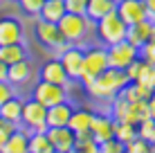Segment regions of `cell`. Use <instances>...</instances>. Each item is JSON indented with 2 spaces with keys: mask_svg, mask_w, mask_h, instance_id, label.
<instances>
[{
  "mask_svg": "<svg viewBox=\"0 0 155 153\" xmlns=\"http://www.w3.org/2000/svg\"><path fill=\"white\" fill-rule=\"evenodd\" d=\"M128 83V77L121 68H106L101 75H97L92 81H88L83 86V90L90 95L92 99H110L113 95H117Z\"/></svg>",
  "mask_w": 155,
  "mask_h": 153,
  "instance_id": "6da1fadb",
  "label": "cell"
},
{
  "mask_svg": "<svg viewBox=\"0 0 155 153\" xmlns=\"http://www.w3.org/2000/svg\"><path fill=\"white\" fill-rule=\"evenodd\" d=\"M58 29H61L63 38L68 41L70 45H85V41L90 38L94 29V23L88 18L85 14H72V12H65L58 20Z\"/></svg>",
  "mask_w": 155,
  "mask_h": 153,
  "instance_id": "7a4b0ae2",
  "label": "cell"
},
{
  "mask_svg": "<svg viewBox=\"0 0 155 153\" xmlns=\"http://www.w3.org/2000/svg\"><path fill=\"white\" fill-rule=\"evenodd\" d=\"M94 36H97V41L101 45H115L119 43V41H126V32H128V25L124 20L119 18V14L113 12L108 16H104V18L94 20Z\"/></svg>",
  "mask_w": 155,
  "mask_h": 153,
  "instance_id": "3957f363",
  "label": "cell"
},
{
  "mask_svg": "<svg viewBox=\"0 0 155 153\" xmlns=\"http://www.w3.org/2000/svg\"><path fill=\"white\" fill-rule=\"evenodd\" d=\"M47 108L43 106L41 101H36V99H25L23 104V115H20V124L23 128H27L29 133H34V131H47Z\"/></svg>",
  "mask_w": 155,
  "mask_h": 153,
  "instance_id": "277c9868",
  "label": "cell"
},
{
  "mask_svg": "<svg viewBox=\"0 0 155 153\" xmlns=\"http://www.w3.org/2000/svg\"><path fill=\"white\" fill-rule=\"evenodd\" d=\"M34 36L36 41L47 47V50H54V54H58V52L63 50V47L68 45V41L63 38L61 29H58L56 23H47V20H36V27H34Z\"/></svg>",
  "mask_w": 155,
  "mask_h": 153,
  "instance_id": "5b68a950",
  "label": "cell"
},
{
  "mask_svg": "<svg viewBox=\"0 0 155 153\" xmlns=\"http://www.w3.org/2000/svg\"><path fill=\"white\" fill-rule=\"evenodd\" d=\"M108 68V50L101 43H92L83 47V72L81 75L97 77Z\"/></svg>",
  "mask_w": 155,
  "mask_h": 153,
  "instance_id": "8992f818",
  "label": "cell"
},
{
  "mask_svg": "<svg viewBox=\"0 0 155 153\" xmlns=\"http://www.w3.org/2000/svg\"><path fill=\"white\" fill-rule=\"evenodd\" d=\"M31 99H36V101H41L45 108H50V106H54V104H61V101H65V99H70V95H68V88L38 79V83L31 88Z\"/></svg>",
  "mask_w": 155,
  "mask_h": 153,
  "instance_id": "52a82bcc",
  "label": "cell"
},
{
  "mask_svg": "<svg viewBox=\"0 0 155 153\" xmlns=\"http://www.w3.org/2000/svg\"><path fill=\"white\" fill-rule=\"evenodd\" d=\"M56 59L61 61L63 70L68 72V77H70L72 81H77V79L81 77V72H83V47L81 45H70L68 43L56 54Z\"/></svg>",
  "mask_w": 155,
  "mask_h": 153,
  "instance_id": "ba28073f",
  "label": "cell"
},
{
  "mask_svg": "<svg viewBox=\"0 0 155 153\" xmlns=\"http://www.w3.org/2000/svg\"><path fill=\"white\" fill-rule=\"evenodd\" d=\"M106 50H108V65L110 68H121V70L140 56V47H135L133 43H128V41H119L115 45H108Z\"/></svg>",
  "mask_w": 155,
  "mask_h": 153,
  "instance_id": "9c48e42d",
  "label": "cell"
},
{
  "mask_svg": "<svg viewBox=\"0 0 155 153\" xmlns=\"http://www.w3.org/2000/svg\"><path fill=\"white\" fill-rule=\"evenodd\" d=\"M38 79L41 81H50V83H58V86H63V88H70L72 83H77V81H72V79L68 77V72L63 70L61 61H58L56 56L54 59H47L38 68Z\"/></svg>",
  "mask_w": 155,
  "mask_h": 153,
  "instance_id": "30bf717a",
  "label": "cell"
},
{
  "mask_svg": "<svg viewBox=\"0 0 155 153\" xmlns=\"http://www.w3.org/2000/svg\"><path fill=\"white\" fill-rule=\"evenodd\" d=\"M115 12L119 14V18L124 20L126 25H135V23H140V20L148 18L146 2H144V0H117Z\"/></svg>",
  "mask_w": 155,
  "mask_h": 153,
  "instance_id": "8fae6325",
  "label": "cell"
},
{
  "mask_svg": "<svg viewBox=\"0 0 155 153\" xmlns=\"http://www.w3.org/2000/svg\"><path fill=\"white\" fill-rule=\"evenodd\" d=\"M50 138L54 153H72L74 151V131L68 126H50L45 131Z\"/></svg>",
  "mask_w": 155,
  "mask_h": 153,
  "instance_id": "7c38bea8",
  "label": "cell"
},
{
  "mask_svg": "<svg viewBox=\"0 0 155 153\" xmlns=\"http://www.w3.org/2000/svg\"><path fill=\"white\" fill-rule=\"evenodd\" d=\"M25 41V27L18 18L14 16H5L0 18V45L7 43H20Z\"/></svg>",
  "mask_w": 155,
  "mask_h": 153,
  "instance_id": "4fadbf2b",
  "label": "cell"
},
{
  "mask_svg": "<svg viewBox=\"0 0 155 153\" xmlns=\"http://www.w3.org/2000/svg\"><path fill=\"white\" fill-rule=\"evenodd\" d=\"M90 133H92V138L97 140V144L101 142L115 138V119L110 117L108 113H94L92 115V122H90Z\"/></svg>",
  "mask_w": 155,
  "mask_h": 153,
  "instance_id": "5bb4252c",
  "label": "cell"
},
{
  "mask_svg": "<svg viewBox=\"0 0 155 153\" xmlns=\"http://www.w3.org/2000/svg\"><path fill=\"white\" fill-rule=\"evenodd\" d=\"M31 77H34V63H31L29 56L23 59V61H16V63H12V65L7 68V81L14 83L16 88L27 86L31 81Z\"/></svg>",
  "mask_w": 155,
  "mask_h": 153,
  "instance_id": "9a60e30c",
  "label": "cell"
},
{
  "mask_svg": "<svg viewBox=\"0 0 155 153\" xmlns=\"http://www.w3.org/2000/svg\"><path fill=\"white\" fill-rule=\"evenodd\" d=\"M153 25H155V20H151V18H144V20H140V23H135V25H128L126 41L133 43L135 47H142L146 41H151Z\"/></svg>",
  "mask_w": 155,
  "mask_h": 153,
  "instance_id": "2e32d148",
  "label": "cell"
},
{
  "mask_svg": "<svg viewBox=\"0 0 155 153\" xmlns=\"http://www.w3.org/2000/svg\"><path fill=\"white\" fill-rule=\"evenodd\" d=\"M72 110H74V104L70 101V99L50 106L47 108V117H45L47 128H50V126H68V119H70Z\"/></svg>",
  "mask_w": 155,
  "mask_h": 153,
  "instance_id": "e0dca14e",
  "label": "cell"
},
{
  "mask_svg": "<svg viewBox=\"0 0 155 153\" xmlns=\"http://www.w3.org/2000/svg\"><path fill=\"white\" fill-rule=\"evenodd\" d=\"M27 144H29V131L23 126H16V131L5 142L2 153H27Z\"/></svg>",
  "mask_w": 155,
  "mask_h": 153,
  "instance_id": "ac0fdd59",
  "label": "cell"
},
{
  "mask_svg": "<svg viewBox=\"0 0 155 153\" xmlns=\"http://www.w3.org/2000/svg\"><path fill=\"white\" fill-rule=\"evenodd\" d=\"M23 104H25V99L20 97L18 92H16L14 97H9L7 101L0 106V117L7 119V122L20 124V115H23Z\"/></svg>",
  "mask_w": 155,
  "mask_h": 153,
  "instance_id": "d6986e66",
  "label": "cell"
},
{
  "mask_svg": "<svg viewBox=\"0 0 155 153\" xmlns=\"http://www.w3.org/2000/svg\"><path fill=\"white\" fill-rule=\"evenodd\" d=\"M27 56H29V52H27L25 41L0 45V61L7 63V65H12V63H16V61H23V59H27Z\"/></svg>",
  "mask_w": 155,
  "mask_h": 153,
  "instance_id": "ffe728a7",
  "label": "cell"
},
{
  "mask_svg": "<svg viewBox=\"0 0 155 153\" xmlns=\"http://www.w3.org/2000/svg\"><path fill=\"white\" fill-rule=\"evenodd\" d=\"M115 7H117V0H88L85 16L94 23V20H99V18H104V16L113 14Z\"/></svg>",
  "mask_w": 155,
  "mask_h": 153,
  "instance_id": "44dd1931",
  "label": "cell"
},
{
  "mask_svg": "<svg viewBox=\"0 0 155 153\" xmlns=\"http://www.w3.org/2000/svg\"><path fill=\"white\" fill-rule=\"evenodd\" d=\"M94 110L90 108H74L70 119H68V128H72L74 133H81V131H90V122H92Z\"/></svg>",
  "mask_w": 155,
  "mask_h": 153,
  "instance_id": "7402d4cb",
  "label": "cell"
},
{
  "mask_svg": "<svg viewBox=\"0 0 155 153\" xmlns=\"http://www.w3.org/2000/svg\"><path fill=\"white\" fill-rule=\"evenodd\" d=\"M63 14H65V2L63 0H45L38 12V18L47 20V23H58Z\"/></svg>",
  "mask_w": 155,
  "mask_h": 153,
  "instance_id": "603a6c76",
  "label": "cell"
},
{
  "mask_svg": "<svg viewBox=\"0 0 155 153\" xmlns=\"http://www.w3.org/2000/svg\"><path fill=\"white\" fill-rule=\"evenodd\" d=\"M146 117H151V113H148V104H146V99H133V101H128L126 117L121 119V122L140 124L142 119H146Z\"/></svg>",
  "mask_w": 155,
  "mask_h": 153,
  "instance_id": "cb8c5ba5",
  "label": "cell"
},
{
  "mask_svg": "<svg viewBox=\"0 0 155 153\" xmlns=\"http://www.w3.org/2000/svg\"><path fill=\"white\" fill-rule=\"evenodd\" d=\"M27 153H54V146H52V142H50L45 131H34V133H29Z\"/></svg>",
  "mask_w": 155,
  "mask_h": 153,
  "instance_id": "d4e9b609",
  "label": "cell"
},
{
  "mask_svg": "<svg viewBox=\"0 0 155 153\" xmlns=\"http://www.w3.org/2000/svg\"><path fill=\"white\" fill-rule=\"evenodd\" d=\"M74 151H79V153H97L99 144H97V140L92 138L90 131H81V133H74Z\"/></svg>",
  "mask_w": 155,
  "mask_h": 153,
  "instance_id": "484cf974",
  "label": "cell"
},
{
  "mask_svg": "<svg viewBox=\"0 0 155 153\" xmlns=\"http://www.w3.org/2000/svg\"><path fill=\"white\" fill-rule=\"evenodd\" d=\"M115 138L121 142V144H128L130 140L137 138V124L130 122H115Z\"/></svg>",
  "mask_w": 155,
  "mask_h": 153,
  "instance_id": "4316f807",
  "label": "cell"
},
{
  "mask_svg": "<svg viewBox=\"0 0 155 153\" xmlns=\"http://www.w3.org/2000/svg\"><path fill=\"white\" fill-rule=\"evenodd\" d=\"M137 135H140L142 140H146V142H155V117H146V119H142L140 124H137Z\"/></svg>",
  "mask_w": 155,
  "mask_h": 153,
  "instance_id": "83f0119b",
  "label": "cell"
},
{
  "mask_svg": "<svg viewBox=\"0 0 155 153\" xmlns=\"http://www.w3.org/2000/svg\"><path fill=\"white\" fill-rule=\"evenodd\" d=\"M135 81H142V83H146L148 88L155 90V65L153 63L144 61V65H142V70H140V75H137Z\"/></svg>",
  "mask_w": 155,
  "mask_h": 153,
  "instance_id": "f1b7e54d",
  "label": "cell"
},
{
  "mask_svg": "<svg viewBox=\"0 0 155 153\" xmlns=\"http://www.w3.org/2000/svg\"><path fill=\"white\" fill-rule=\"evenodd\" d=\"M20 7V12H23L25 16H31V18H38V12L43 7V2L45 0H16Z\"/></svg>",
  "mask_w": 155,
  "mask_h": 153,
  "instance_id": "f546056e",
  "label": "cell"
},
{
  "mask_svg": "<svg viewBox=\"0 0 155 153\" xmlns=\"http://www.w3.org/2000/svg\"><path fill=\"white\" fill-rule=\"evenodd\" d=\"M124 151H128V153H151L153 151V144H151V142H146V140H142L140 135H137L135 140H130L128 144H124Z\"/></svg>",
  "mask_w": 155,
  "mask_h": 153,
  "instance_id": "4dcf8cb0",
  "label": "cell"
},
{
  "mask_svg": "<svg viewBox=\"0 0 155 153\" xmlns=\"http://www.w3.org/2000/svg\"><path fill=\"white\" fill-rule=\"evenodd\" d=\"M121 151H124V144H121L117 138H110V140H106V142L99 144L97 153H121Z\"/></svg>",
  "mask_w": 155,
  "mask_h": 153,
  "instance_id": "1f68e13d",
  "label": "cell"
},
{
  "mask_svg": "<svg viewBox=\"0 0 155 153\" xmlns=\"http://www.w3.org/2000/svg\"><path fill=\"white\" fill-rule=\"evenodd\" d=\"M16 126H18V124L7 122V119L0 117V153H2V146H5V142H7V138L16 131Z\"/></svg>",
  "mask_w": 155,
  "mask_h": 153,
  "instance_id": "d6a6232c",
  "label": "cell"
},
{
  "mask_svg": "<svg viewBox=\"0 0 155 153\" xmlns=\"http://www.w3.org/2000/svg\"><path fill=\"white\" fill-rule=\"evenodd\" d=\"M140 56L144 61H148V63L155 65V41H146V43L140 47Z\"/></svg>",
  "mask_w": 155,
  "mask_h": 153,
  "instance_id": "836d02e7",
  "label": "cell"
},
{
  "mask_svg": "<svg viewBox=\"0 0 155 153\" xmlns=\"http://www.w3.org/2000/svg\"><path fill=\"white\" fill-rule=\"evenodd\" d=\"M14 95H16V86L9 83L7 79H2V81H0V106H2L9 97H14Z\"/></svg>",
  "mask_w": 155,
  "mask_h": 153,
  "instance_id": "e575fe53",
  "label": "cell"
},
{
  "mask_svg": "<svg viewBox=\"0 0 155 153\" xmlns=\"http://www.w3.org/2000/svg\"><path fill=\"white\" fill-rule=\"evenodd\" d=\"M65 2V12L72 14H85V7H88V0H63Z\"/></svg>",
  "mask_w": 155,
  "mask_h": 153,
  "instance_id": "d590c367",
  "label": "cell"
},
{
  "mask_svg": "<svg viewBox=\"0 0 155 153\" xmlns=\"http://www.w3.org/2000/svg\"><path fill=\"white\" fill-rule=\"evenodd\" d=\"M146 2V14H148V18L155 20V0H144Z\"/></svg>",
  "mask_w": 155,
  "mask_h": 153,
  "instance_id": "8d00e7d4",
  "label": "cell"
},
{
  "mask_svg": "<svg viewBox=\"0 0 155 153\" xmlns=\"http://www.w3.org/2000/svg\"><path fill=\"white\" fill-rule=\"evenodd\" d=\"M146 104H148V113H151V117H155V90L151 92V97L146 99Z\"/></svg>",
  "mask_w": 155,
  "mask_h": 153,
  "instance_id": "74e56055",
  "label": "cell"
},
{
  "mask_svg": "<svg viewBox=\"0 0 155 153\" xmlns=\"http://www.w3.org/2000/svg\"><path fill=\"white\" fill-rule=\"evenodd\" d=\"M7 63H2V61H0V81H2V79H7Z\"/></svg>",
  "mask_w": 155,
  "mask_h": 153,
  "instance_id": "f35d334b",
  "label": "cell"
},
{
  "mask_svg": "<svg viewBox=\"0 0 155 153\" xmlns=\"http://www.w3.org/2000/svg\"><path fill=\"white\" fill-rule=\"evenodd\" d=\"M2 2H5V0H0V5H2Z\"/></svg>",
  "mask_w": 155,
  "mask_h": 153,
  "instance_id": "ab89813d",
  "label": "cell"
},
{
  "mask_svg": "<svg viewBox=\"0 0 155 153\" xmlns=\"http://www.w3.org/2000/svg\"><path fill=\"white\" fill-rule=\"evenodd\" d=\"M14 2H16V0H14Z\"/></svg>",
  "mask_w": 155,
  "mask_h": 153,
  "instance_id": "60d3db41",
  "label": "cell"
}]
</instances>
